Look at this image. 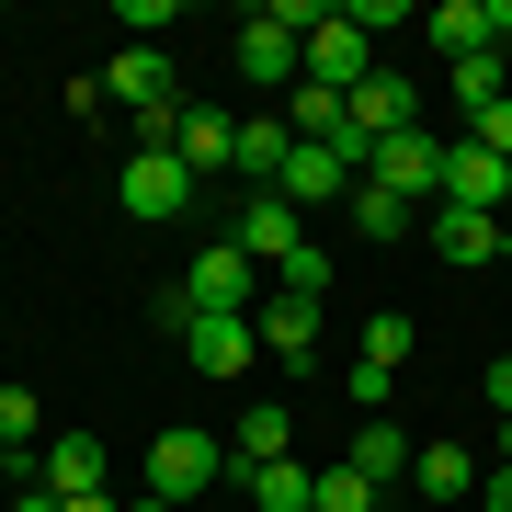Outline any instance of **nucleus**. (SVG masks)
I'll return each mask as SVG.
<instances>
[{
	"label": "nucleus",
	"instance_id": "6",
	"mask_svg": "<svg viewBox=\"0 0 512 512\" xmlns=\"http://www.w3.org/2000/svg\"><path fill=\"white\" fill-rule=\"evenodd\" d=\"M114 194H126V217H148V228H171V217H183V205H194V171L171 160L160 137H148L137 160H126V183H114Z\"/></svg>",
	"mask_w": 512,
	"mask_h": 512
},
{
	"label": "nucleus",
	"instance_id": "30",
	"mask_svg": "<svg viewBox=\"0 0 512 512\" xmlns=\"http://www.w3.org/2000/svg\"><path fill=\"white\" fill-rule=\"evenodd\" d=\"M478 399H490V410L512 421V353H501V365H490V376H478Z\"/></svg>",
	"mask_w": 512,
	"mask_h": 512
},
{
	"label": "nucleus",
	"instance_id": "3",
	"mask_svg": "<svg viewBox=\"0 0 512 512\" xmlns=\"http://www.w3.org/2000/svg\"><path fill=\"white\" fill-rule=\"evenodd\" d=\"M183 296L205 319H251L262 308V262L239 251V239H217V251H194V274H183Z\"/></svg>",
	"mask_w": 512,
	"mask_h": 512
},
{
	"label": "nucleus",
	"instance_id": "2",
	"mask_svg": "<svg viewBox=\"0 0 512 512\" xmlns=\"http://www.w3.org/2000/svg\"><path fill=\"white\" fill-rule=\"evenodd\" d=\"M103 103H126L148 137H171V114H183V92H171V57H160V46H126V57L103 69Z\"/></svg>",
	"mask_w": 512,
	"mask_h": 512
},
{
	"label": "nucleus",
	"instance_id": "32",
	"mask_svg": "<svg viewBox=\"0 0 512 512\" xmlns=\"http://www.w3.org/2000/svg\"><path fill=\"white\" fill-rule=\"evenodd\" d=\"M490 46H512V0H490Z\"/></svg>",
	"mask_w": 512,
	"mask_h": 512
},
{
	"label": "nucleus",
	"instance_id": "15",
	"mask_svg": "<svg viewBox=\"0 0 512 512\" xmlns=\"http://www.w3.org/2000/svg\"><path fill=\"white\" fill-rule=\"evenodd\" d=\"M410 490L433 501V512H456L478 490V467H467V444H410Z\"/></svg>",
	"mask_w": 512,
	"mask_h": 512
},
{
	"label": "nucleus",
	"instance_id": "12",
	"mask_svg": "<svg viewBox=\"0 0 512 512\" xmlns=\"http://www.w3.org/2000/svg\"><path fill=\"white\" fill-rule=\"evenodd\" d=\"M251 330H262V353H274V365H308V353H319V308H308V296H262V308H251Z\"/></svg>",
	"mask_w": 512,
	"mask_h": 512
},
{
	"label": "nucleus",
	"instance_id": "17",
	"mask_svg": "<svg viewBox=\"0 0 512 512\" xmlns=\"http://www.w3.org/2000/svg\"><path fill=\"white\" fill-rule=\"evenodd\" d=\"M285 160H296V126H285V114H239V171H251V194L285 183Z\"/></svg>",
	"mask_w": 512,
	"mask_h": 512
},
{
	"label": "nucleus",
	"instance_id": "31",
	"mask_svg": "<svg viewBox=\"0 0 512 512\" xmlns=\"http://www.w3.org/2000/svg\"><path fill=\"white\" fill-rule=\"evenodd\" d=\"M478 512H512V467H490V478H478Z\"/></svg>",
	"mask_w": 512,
	"mask_h": 512
},
{
	"label": "nucleus",
	"instance_id": "29",
	"mask_svg": "<svg viewBox=\"0 0 512 512\" xmlns=\"http://www.w3.org/2000/svg\"><path fill=\"white\" fill-rule=\"evenodd\" d=\"M467 137L490 148V160H512V103H490V114H467Z\"/></svg>",
	"mask_w": 512,
	"mask_h": 512
},
{
	"label": "nucleus",
	"instance_id": "25",
	"mask_svg": "<svg viewBox=\"0 0 512 512\" xmlns=\"http://www.w3.org/2000/svg\"><path fill=\"white\" fill-rule=\"evenodd\" d=\"M410 353H421V330H410L399 308H376V319H365V365H387V376H399Z\"/></svg>",
	"mask_w": 512,
	"mask_h": 512
},
{
	"label": "nucleus",
	"instance_id": "8",
	"mask_svg": "<svg viewBox=\"0 0 512 512\" xmlns=\"http://www.w3.org/2000/svg\"><path fill=\"white\" fill-rule=\"evenodd\" d=\"M239 251H251V262H262V274H285V262H296V251H308V217H296V205H285L274 183H262L251 205H239Z\"/></svg>",
	"mask_w": 512,
	"mask_h": 512
},
{
	"label": "nucleus",
	"instance_id": "33",
	"mask_svg": "<svg viewBox=\"0 0 512 512\" xmlns=\"http://www.w3.org/2000/svg\"><path fill=\"white\" fill-rule=\"evenodd\" d=\"M12 512H69V501H57V490H23V501H12Z\"/></svg>",
	"mask_w": 512,
	"mask_h": 512
},
{
	"label": "nucleus",
	"instance_id": "21",
	"mask_svg": "<svg viewBox=\"0 0 512 512\" xmlns=\"http://www.w3.org/2000/svg\"><path fill=\"white\" fill-rule=\"evenodd\" d=\"M239 490H251L262 512H308V501H319V467H296V456H274V467H251V478H239Z\"/></svg>",
	"mask_w": 512,
	"mask_h": 512
},
{
	"label": "nucleus",
	"instance_id": "20",
	"mask_svg": "<svg viewBox=\"0 0 512 512\" xmlns=\"http://www.w3.org/2000/svg\"><path fill=\"white\" fill-rule=\"evenodd\" d=\"M444 80H456V103H467V114H490V103H512V57H501V46H478V57H456V69H444Z\"/></svg>",
	"mask_w": 512,
	"mask_h": 512
},
{
	"label": "nucleus",
	"instance_id": "28",
	"mask_svg": "<svg viewBox=\"0 0 512 512\" xmlns=\"http://www.w3.org/2000/svg\"><path fill=\"white\" fill-rule=\"evenodd\" d=\"M274 285H285V296H308V308H319V296H330V251H319V239H308V251H296V262H285Z\"/></svg>",
	"mask_w": 512,
	"mask_h": 512
},
{
	"label": "nucleus",
	"instance_id": "11",
	"mask_svg": "<svg viewBox=\"0 0 512 512\" xmlns=\"http://www.w3.org/2000/svg\"><path fill=\"white\" fill-rule=\"evenodd\" d=\"M353 183H365V171H342V160H330V148H296L274 194L296 205V217H319V205H353Z\"/></svg>",
	"mask_w": 512,
	"mask_h": 512
},
{
	"label": "nucleus",
	"instance_id": "9",
	"mask_svg": "<svg viewBox=\"0 0 512 512\" xmlns=\"http://www.w3.org/2000/svg\"><path fill=\"white\" fill-rule=\"evenodd\" d=\"M444 205H478V217H501V205H512V160H490L478 137H444Z\"/></svg>",
	"mask_w": 512,
	"mask_h": 512
},
{
	"label": "nucleus",
	"instance_id": "1",
	"mask_svg": "<svg viewBox=\"0 0 512 512\" xmlns=\"http://www.w3.org/2000/svg\"><path fill=\"white\" fill-rule=\"evenodd\" d=\"M308 80H319V92H342V103L376 80V57H365V35H353L342 0H319V12H308Z\"/></svg>",
	"mask_w": 512,
	"mask_h": 512
},
{
	"label": "nucleus",
	"instance_id": "37",
	"mask_svg": "<svg viewBox=\"0 0 512 512\" xmlns=\"http://www.w3.org/2000/svg\"><path fill=\"white\" fill-rule=\"evenodd\" d=\"M126 512H171V501H126Z\"/></svg>",
	"mask_w": 512,
	"mask_h": 512
},
{
	"label": "nucleus",
	"instance_id": "14",
	"mask_svg": "<svg viewBox=\"0 0 512 512\" xmlns=\"http://www.w3.org/2000/svg\"><path fill=\"white\" fill-rule=\"evenodd\" d=\"M274 456H296V421L262 399V410H239V433H228V478H251V467H274Z\"/></svg>",
	"mask_w": 512,
	"mask_h": 512
},
{
	"label": "nucleus",
	"instance_id": "27",
	"mask_svg": "<svg viewBox=\"0 0 512 512\" xmlns=\"http://www.w3.org/2000/svg\"><path fill=\"white\" fill-rule=\"evenodd\" d=\"M342 399L365 410V421H387V399H399V376H387V365H365V353H353V376H342Z\"/></svg>",
	"mask_w": 512,
	"mask_h": 512
},
{
	"label": "nucleus",
	"instance_id": "36",
	"mask_svg": "<svg viewBox=\"0 0 512 512\" xmlns=\"http://www.w3.org/2000/svg\"><path fill=\"white\" fill-rule=\"evenodd\" d=\"M501 467H512V421H501Z\"/></svg>",
	"mask_w": 512,
	"mask_h": 512
},
{
	"label": "nucleus",
	"instance_id": "13",
	"mask_svg": "<svg viewBox=\"0 0 512 512\" xmlns=\"http://www.w3.org/2000/svg\"><path fill=\"white\" fill-rule=\"evenodd\" d=\"M183 353H194V376H239V365L262 353V330H251V319H205V308H194Z\"/></svg>",
	"mask_w": 512,
	"mask_h": 512
},
{
	"label": "nucleus",
	"instance_id": "26",
	"mask_svg": "<svg viewBox=\"0 0 512 512\" xmlns=\"http://www.w3.org/2000/svg\"><path fill=\"white\" fill-rule=\"evenodd\" d=\"M46 433V399H35V387H0V444H12V456H23V444H35Z\"/></svg>",
	"mask_w": 512,
	"mask_h": 512
},
{
	"label": "nucleus",
	"instance_id": "16",
	"mask_svg": "<svg viewBox=\"0 0 512 512\" xmlns=\"http://www.w3.org/2000/svg\"><path fill=\"white\" fill-rule=\"evenodd\" d=\"M410 114H421V92H410V80H399V69H376V80H365V92H353V137H365V148H376V137H399V126H410Z\"/></svg>",
	"mask_w": 512,
	"mask_h": 512
},
{
	"label": "nucleus",
	"instance_id": "19",
	"mask_svg": "<svg viewBox=\"0 0 512 512\" xmlns=\"http://www.w3.org/2000/svg\"><path fill=\"white\" fill-rule=\"evenodd\" d=\"M46 490H57V501H92V490H103V444H92V433H57V444H46Z\"/></svg>",
	"mask_w": 512,
	"mask_h": 512
},
{
	"label": "nucleus",
	"instance_id": "5",
	"mask_svg": "<svg viewBox=\"0 0 512 512\" xmlns=\"http://www.w3.org/2000/svg\"><path fill=\"white\" fill-rule=\"evenodd\" d=\"M205 478H228V444H217V433H160V444H148V501L183 512Z\"/></svg>",
	"mask_w": 512,
	"mask_h": 512
},
{
	"label": "nucleus",
	"instance_id": "7",
	"mask_svg": "<svg viewBox=\"0 0 512 512\" xmlns=\"http://www.w3.org/2000/svg\"><path fill=\"white\" fill-rule=\"evenodd\" d=\"M160 148H171V160L194 171V183H205V171H239V114H217V103H183Z\"/></svg>",
	"mask_w": 512,
	"mask_h": 512
},
{
	"label": "nucleus",
	"instance_id": "34",
	"mask_svg": "<svg viewBox=\"0 0 512 512\" xmlns=\"http://www.w3.org/2000/svg\"><path fill=\"white\" fill-rule=\"evenodd\" d=\"M69 512H126V501H114V490H92V501H69Z\"/></svg>",
	"mask_w": 512,
	"mask_h": 512
},
{
	"label": "nucleus",
	"instance_id": "23",
	"mask_svg": "<svg viewBox=\"0 0 512 512\" xmlns=\"http://www.w3.org/2000/svg\"><path fill=\"white\" fill-rule=\"evenodd\" d=\"M342 217L365 228V239H410V228H421V205H399L387 183H353V205H342Z\"/></svg>",
	"mask_w": 512,
	"mask_h": 512
},
{
	"label": "nucleus",
	"instance_id": "4",
	"mask_svg": "<svg viewBox=\"0 0 512 512\" xmlns=\"http://www.w3.org/2000/svg\"><path fill=\"white\" fill-rule=\"evenodd\" d=\"M365 183H387L399 205H444V137H421V126H399V137H376Z\"/></svg>",
	"mask_w": 512,
	"mask_h": 512
},
{
	"label": "nucleus",
	"instance_id": "18",
	"mask_svg": "<svg viewBox=\"0 0 512 512\" xmlns=\"http://www.w3.org/2000/svg\"><path fill=\"white\" fill-rule=\"evenodd\" d=\"M421 35H433V46H444V69H456V57L490 46V0H433V12H421Z\"/></svg>",
	"mask_w": 512,
	"mask_h": 512
},
{
	"label": "nucleus",
	"instance_id": "35",
	"mask_svg": "<svg viewBox=\"0 0 512 512\" xmlns=\"http://www.w3.org/2000/svg\"><path fill=\"white\" fill-rule=\"evenodd\" d=\"M12 467H23V456H12V444H0V490H12Z\"/></svg>",
	"mask_w": 512,
	"mask_h": 512
},
{
	"label": "nucleus",
	"instance_id": "22",
	"mask_svg": "<svg viewBox=\"0 0 512 512\" xmlns=\"http://www.w3.org/2000/svg\"><path fill=\"white\" fill-rule=\"evenodd\" d=\"M353 467H365L376 490H399V478H410V433H399V421H365V433H353Z\"/></svg>",
	"mask_w": 512,
	"mask_h": 512
},
{
	"label": "nucleus",
	"instance_id": "10",
	"mask_svg": "<svg viewBox=\"0 0 512 512\" xmlns=\"http://www.w3.org/2000/svg\"><path fill=\"white\" fill-rule=\"evenodd\" d=\"M433 251L456 262V274H478V262H501V251H512V228H501V217H478V205H433Z\"/></svg>",
	"mask_w": 512,
	"mask_h": 512
},
{
	"label": "nucleus",
	"instance_id": "24",
	"mask_svg": "<svg viewBox=\"0 0 512 512\" xmlns=\"http://www.w3.org/2000/svg\"><path fill=\"white\" fill-rule=\"evenodd\" d=\"M308 512H387V501H376V478L342 456V467H319V501H308Z\"/></svg>",
	"mask_w": 512,
	"mask_h": 512
}]
</instances>
